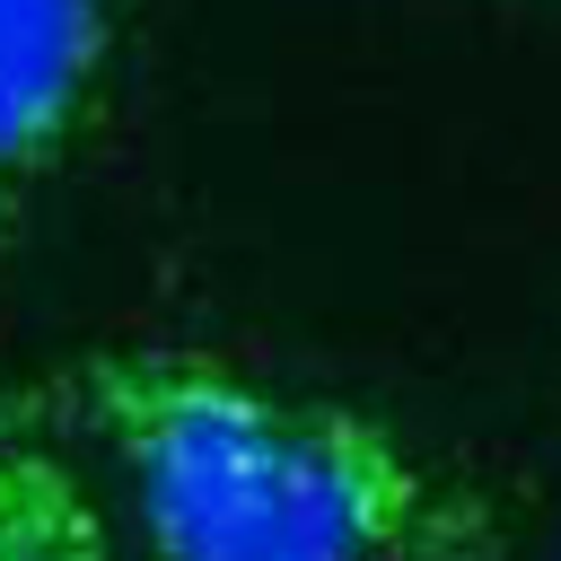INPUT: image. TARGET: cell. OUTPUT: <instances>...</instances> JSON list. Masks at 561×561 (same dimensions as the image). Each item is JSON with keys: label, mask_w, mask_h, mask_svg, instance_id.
Wrapping results in <instances>:
<instances>
[{"label": "cell", "mask_w": 561, "mask_h": 561, "mask_svg": "<svg viewBox=\"0 0 561 561\" xmlns=\"http://www.w3.org/2000/svg\"><path fill=\"white\" fill-rule=\"evenodd\" d=\"M0 561H105V517L88 482L18 430H0Z\"/></svg>", "instance_id": "obj_3"}, {"label": "cell", "mask_w": 561, "mask_h": 561, "mask_svg": "<svg viewBox=\"0 0 561 561\" xmlns=\"http://www.w3.org/2000/svg\"><path fill=\"white\" fill-rule=\"evenodd\" d=\"M79 412L158 561H508L482 491L403 430L210 351H105L79 368Z\"/></svg>", "instance_id": "obj_1"}, {"label": "cell", "mask_w": 561, "mask_h": 561, "mask_svg": "<svg viewBox=\"0 0 561 561\" xmlns=\"http://www.w3.org/2000/svg\"><path fill=\"white\" fill-rule=\"evenodd\" d=\"M114 79V0H0V245L88 149Z\"/></svg>", "instance_id": "obj_2"}]
</instances>
